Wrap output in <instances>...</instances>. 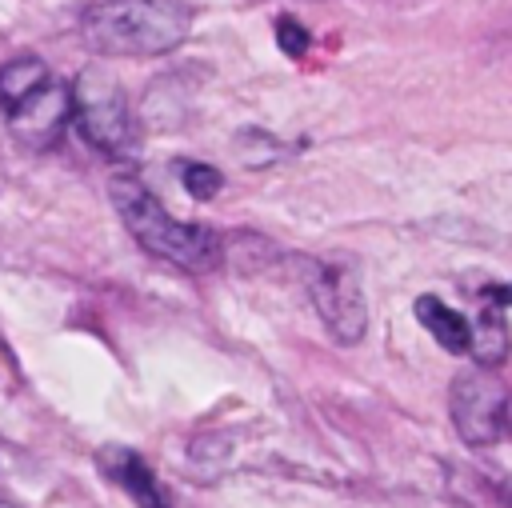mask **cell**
I'll list each match as a JSON object with an SVG mask.
<instances>
[{
    "instance_id": "7",
    "label": "cell",
    "mask_w": 512,
    "mask_h": 508,
    "mask_svg": "<svg viewBox=\"0 0 512 508\" xmlns=\"http://www.w3.org/2000/svg\"><path fill=\"white\" fill-rule=\"evenodd\" d=\"M476 300H480V312H476V324H468L472 328L468 352L484 368H496L508 356V288L504 284H488Z\"/></svg>"
},
{
    "instance_id": "6",
    "label": "cell",
    "mask_w": 512,
    "mask_h": 508,
    "mask_svg": "<svg viewBox=\"0 0 512 508\" xmlns=\"http://www.w3.org/2000/svg\"><path fill=\"white\" fill-rule=\"evenodd\" d=\"M4 116L12 120V132H16L24 144L48 148V144L60 140V132H64L68 116H72V108H68V88L48 76L36 92H28L24 100L8 104Z\"/></svg>"
},
{
    "instance_id": "9",
    "label": "cell",
    "mask_w": 512,
    "mask_h": 508,
    "mask_svg": "<svg viewBox=\"0 0 512 508\" xmlns=\"http://www.w3.org/2000/svg\"><path fill=\"white\" fill-rule=\"evenodd\" d=\"M412 312H416V320L432 332V340L440 344V348H448V352H468V344H472V320L464 316V312H456L452 304H444L440 296H420L416 304H412Z\"/></svg>"
},
{
    "instance_id": "3",
    "label": "cell",
    "mask_w": 512,
    "mask_h": 508,
    "mask_svg": "<svg viewBox=\"0 0 512 508\" xmlns=\"http://www.w3.org/2000/svg\"><path fill=\"white\" fill-rule=\"evenodd\" d=\"M68 108L92 148H100L104 156H116V160L132 152L136 128H132L128 96L108 72H100V68L80 72L76 84L68 88Z\"/></svg>"
},
{
    "instance_id": "2",
    "label": "cell",
    "mask_w": 512,
    "mask_h": 508,
    "mask_svg": "<svg viewBox=\"0 0 512 508\" xmlns=\"http://www.w3.org/2000/svg\"><path fill=\"white\" fill-rule=\"evenodd\" d=\"M108 192H112V208L120 212L124 228L132 232V240H136L148 256H156V260H164V264H172V268H180V272H212V268L220 264V256H224L220 236L208 232L204 224H184V220H176V216L144 188V180H136V176H116V180L108 184Z\"/></svg>"
},
{
    "instance_id": "8",
    "label": "cell",
    "mask_w": 512,
    "mask_h": 508,
    "mask_svg": "<svg viewBox=\"0 0 512 508\" xmlns=\"http://www.w3.org/2000/svg\"><path fill=\"white\" fill-rule=\"evenodd\" d=\"M104 472L136 500V508H176V504L168 500V492L160 488V480L152 476V468H148L136 452H128V448H108V452H104Z\"/></svg>"
},
{
    "instance_id": "10",
    "label": "cell",
    "mask_w": 512,
    "mask_h": 508,
    "mask_svg": "<svg viewBox=\"0 0 512 508\" xmlns=\"http://www.w3.org/2000/svg\"><path fill=\"white\" fill-rule=\"evenodd\" d=\"M48 64L44 60H12L4 72H0V108L24 100L28 92H36L44 80H48Z\"/></svg>"
},
{
    "instance_id": "1",
    "label": "cell",
    "mask_w": 512,
    "mask_h": 508,
    "mask_svg": "<svg viewBox=\"0 0 512 508\" xmlns=\"http://www.w3.org/2000/svg\"><path fill=\"white\" fill-rule=\"evenodd\" d=\"M188 0H100L80 16V40L96 56H164L188 40Z\"/></svg>"
},
{
    "instance_id": "4",
    "label": "cell",
    "mask_w": 512,
    "mask_h": 508,
    "mask_svg": "<svg viewBox=\"0 0 512 508\" xmlns=\"http://www.w3.org/2000/svg\"><path fill=\"white\" fill-rule=\"evenodd\" d=\"M304 288H308V300H312L316 316L332 332V340L356 344L364 336L368 304H364L360 276H356L352 264H344V260H304Z\"/></svg>"
},
{
    "instance_id": "11",
    "label": "cell",
    "mask_w": 512,
    "mask_h": 508,
    "mask_svg": "<svg viewBox=\"0 0 512 508\" xmlns=\"http://www.w3.org/2000/svg\"><path fill=\"white\" fill-rule=\"evenodd\" d=\"M180 180H184V188L196 196V200H212L216 192H220V184H224V176L212 168V164H184L180 168Z\"/></svg>"
},
{
    "instance_id": "5",
    "label": "cell",
    "mask_w": 512,
    "mask_h": 508,
    "mask_svg": "<svg viewBox=\"0 0 512 508\" xmlns=\"http://www.w3.org/2000/svg\"><path fill=\"white\" fill-rule=\"evenodd\" d=\"M452 420L464 444L488 448L508 432V388L492 368L460 372L452 384Z\"/></svg>"
},
{
    "instance_id": "13",
    "label": "cell",
    "mask_w": 512,
    "mask_h": 508,
    "mask_svg": "<svg viewBox=\"0 0 512 508\" xmlns=\"http://www.w3.org/2000/svg\"><path fill=\"white\" fill-rule=\"evenodd\" d=\"M0 508H12V504H4V500H0Z\"/></svg>"
},
{
    "instance_id": "12",
    "label": "cell",
    "mask_w": 512,
    "mask_h": 508,
    "mask_svg": "<svg viewBox=\"0 0 512 508\" xmlns=\"http://www.w3.org/2000/svg\"><path fill=\"white\" fill-rule=\"evenodd\" d=\"M276 40H280V48H284L288 56H304V48H308V32H304V24L292 20V16H280V20H276Z\"/></svg>"
}]
</instances>
